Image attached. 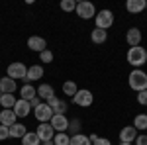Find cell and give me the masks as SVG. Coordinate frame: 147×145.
Returning <instances> with one entry per match:
<instances>
[{
	"instance_id": "38",
	"label": "cell",
	"mask_w": 147,
	"mask_h": 145,
	"mask_svg": "<svg viewBox=\"0 0 147 145\" xmlns=\"http://www.w3.org/2000/svg\"><path fill=\"white\" fill-rule=\"evenodd\" d=\"M120 145H131V143H120Z\"/></svg>"
},
{
	"instance_id": "2",
	"label": "cell",
	"mask_w": 147,
	"mask_h": 145,
	"mask_svg": "<svg viewBox=\"0 0 147 145\" xmlns=\"http://www.w3.org/2000/svg\"><path fill=\"white\" fill-rule=\"evenodd\" d=\"M127 63L134 65V67H143L147 63V51L145 47L137 45V47H129L127 51Z\"/></svg>"
},
{
	"instance_id": "35",
	"label": "cell",
	"mask_w": 147,
	"mask_h": 145,
	"mask_svg": "<svg viewBox=\"0 0 147 145\" xmlns=\"http://www.w3.org/2000/svg\"><path fill=\"white\" fill-rule=\"evenodd\" d=\"M136 145H147V135H137L136 137Z\"/></svg>"
},
{
	"instance_id": "37",
	"label": "cell",
	"mask_w": 147,
	"mask_h": 145,
	"mask_svg": "<svg viewBox=\"0 0 147 145\" xmlns=\"http://www.w3.org/2000/svg\"><path fill=\"white\" fill-rule=\"evenodd\" d=\"M41 145H55V143H53V139H49V141H41Z\"/></svg>"
},
{
	"instance_id": "32",
	"label": "cell",
	"mask_w": 147,
	"mask_h": 145,
	"mask_svg": "<svg viewBox=\"0 0 147 145\" xmlns=\"http://www.w3.org/2000/svg\"><path fill=\"white\" fill-rule=\"evenodd\" d=\"M8 137H10V127L0 123V141H4V139H8Z\"/></svg>"
},
{
	"instance_id": "23",
	"label": "cell",
	"mask_w": 147,
	"mask_h": 145,
	"mask_svg": "<svg viewBox=\"0 0 147 145\" xmlns=\"http://www.w3.org/2000/svg\"><path fill=\"white\" fill-rule=\"evenodd\" d=\"M14 104H16V96H14V94H2V96H0V106H2L4 110H12Z\"/></svg>"
},
{
	"instance_id": "31",
	"label": "cell",
	"mask_w": 147,
	"mask_h": 145,
	"mask_svg": "<svg viewBox=\"0 0 147 145\" xmlns=\"http://www.w3.org/2000/svg\"><path fill=\"white\" fill-rule=\"evenodd\" d=\"M39 59H41V63H51V61H53V53H51L49 49H45V51L39 53Z\"/></svg>"
},
{
	"instance_id": "16",
	"label": "cell",
	"mask_w": 147,
	"mask_h": 145,
	"mask_svg": "<svg viewBox=\"0 0 147 145\" xmlns=\"http://www.w3.org/2000/svg\"><path fill=\"white\" fill-rule=\"evenodd\" d=\"M0 92L2 94H14L16 92V80L10 77H0Z\"/></svg>"
},
{
	"instance_id": "26",
	"label": "cell",
	"mask_w": 147,
	"mask_h": 145,
	"mask_svg": "<svg viewBox=\"0 0 147 145\" xmlns=\"http://www.w3.org/2000/svg\"><path fill=\"white\" fill-rule=\"evenodd\" d=\"M77 84H75V82H73V80H67V82H63V94H67V96H71V98H73V96H75V94H77Z\"/></svg>"
},
{
	"instance_id": "7",
	"label": "cell",
	"mask_w": 147,
	"mask_h": 145,
	"mask_svg": "<svg viewBox=\"0 0 147 145\" xmlns=\"http://www.w3.org/2000/svg\"><path fill=\"white\" fill-rule=\"evenodd\" d=\"M34 116L39 123H47L51 118H53V110L47 106V102H41L37 108H34Z\"/></svg>"
},
{
	"instance_id": "15",
	"label": "cell",
	"mask_w": 147,
	"mask_h": 145,
	"mask_svg": "<svg viewBox=\"0 0 147 145\" xmlns=\"http://www.w3.org/2000/svg\"><path fill=\"white\" fill-rule=\"evenodd\" d=\"M136 137H137V129L134 125H125L120 132V143H131V141H136Z\"/></svg>"
},
{
	"instance_id": "22",
	"label": "cell",
	"mask_w": 147,
	"mask_h": 145,
	"mask_svg": "<svg viewBox=\"0 0 147 145\" xmlns=\"http://www.w3.org/2000/svg\"><path fill=\"white\" fill-rule=\"evenodd\" d=\"M90 39L94 43H104L106 39H108V32L106 30H98V28H94L90 34Z\"/></svg>"
},
{
	"instance_id": "18",
	"label": "cell",
	"mask_w": 147,
	"mask_h": 145,
	"mask_svg": "<svg viewBox=\"0 0 147 145\" xmlns=\"http://www.w3.org/2000/svg\"><path fill=\"white\" fill-rule=\"evenodd\" d=\"M37 96L41 98V100H49V98H53L55 96V90H53V86L51 84H39L37 86Z\"/></svg>"
},
{
	"instance_id": "40",
	"label": "cell",
	"mask_w": 147,
	"mask_h": 145,
	"mask_svg": "<svg viewBox=\"0 0 147 145\" xmlns=\"http://www.w3.org/2000/svg\"><path fill=\"white\" fill-rule=\"evenodd\" d=\"M0 96H2V92H0Z\"/></svg>"
},
{
	"instance_id": "13",
	"label": "cell",
	"mask_w": 147,
	"mask_h": 145,
	"mask_svg": "<svg viewBox=\"0 0 147 145\" xmlns=\"http://www.w3.org/2000/svg\"><path fill=\"white\" fill-rule=\"evenodd\" d=\"M47 106L53 110V114H65L67 112V102L65 100H61V98H57V96H53V98H49L47 100Z\"/></svg>"
},
{
	"instance_id": "4",
	"label": "cell",
	"mask_w": 147,
	"mask_h": 145,
	"mask_svg": "<svg viewBox=\"0 0 147 145\" xmlns=\"http://www.w3.org/2000/svg\"><path fill=\"white\" fill-rule=\"evenodd\" d=\"M75 12H77V16L82 18V20H90V18L96 16V8H94V4L88 2V0L79 2V4H77V8H75Z\"/></svg>"
},
{
	"instance_id": "12",
	"label": "cell",
	"mask_w": 147,
	"mask_h": 145,
	"mask_svg": "<svg viewBox=\"0 0 147 145\" xmlns=\"http://www.w3.org/2000/svg\"><path fill=\"white\" fill-rule=\"evenodd\" d=\"M125 41H127L129 47H137V45H141V30H137V28H129L127 34H125Z\"/></svg>"
},
{
	"instance_id": "27",
	"label": "cell",
	"mask_w": 147,
	"mask_h": 145,
	"mask_svg": "<svg viewBox=\"0 0 147 145\" xmlns=\"http://www.w3.org/2000/svg\"><path fill=\"white\" fill-rule=\"evenodd\" d=\"M134 127H136V129H147V114H139V116H136Z\"/></svg>"
},
{
	"instance_id": "10",
	"label": "cell",
	"mask_w": 147,
	"mask_h": 145,
	"mask_svg": "<svg viewBox=\"0 0 147 145\" xmlns=\"http://www.w3.org/2000/svg\"><path fill=\"white\" fill-rule=\"evenodd\" d=\"M43 77V67L41 65H32V67H28V73H26V84H32L34 80H39V78Z\"/></svg>"
},
{
	"instance_id": "33",
	"label": "cell",
	"mask_w": 147,
	"mask_h": 145,
	"mask_svg": "<svg viewBox=\"0 0 147 145\" xmlns=\"http://www.w3.org/2000/svg\"><path fill=\"white\" fill-rule=\"evenodd\" d=\"M137 102H139L141 106H147V90H141V92H137Z\"/></svg>"
},
{
	"instance_id": "14",
	"label": "cell",
	"mask_w": 147,
	"mask_h": 145,
	"mask_svg": "<svg viewBox=\"0 0 147 145\" xmlns=\"http://www.w3.org/2000/svg\"><path fill=\"white\" fill-rule=\"evenodd\" d=\"M28 47H30L32 51L41 53V51H45V49H47V43H45L43 37H39V35H32V37L28 39Z\"/></svg>"
},
{
	"instance_id": "1",
	"label": "cell",
	"mask_w": 147,
	"mask_h": 145,
	"mask_svg": "<svg viewBox=\"0 0 147 145\" xmlns=\"http://www.w3.org/2000/svg\"><path fill=\"white\" fill-rule=\"evenodd\" d=\"M129 88L136 90V92H141V90H147V73H143L141 69H134L129 73Z\"/></svg>"
},
{
	"instance_id": "6",
	"label": "cell",
	"mask_w": 147,
	"mask_h": 145,
	"mask_svg": "<svg viewBox=\"0 0 147 145\" xmlns=\"http://www.w3.org/2000/svg\"><path fill=\"white\" fill-rule=\"evenodd\" d=\"M73 102H75L77 106L88 108V106H92V102H94V94L86 88H80V90H77V94L73 96Z\"/></svg>"
},
{
	"instance_id": "21",
	"label": "cell",
	"mask_w": 147,
	"mask_h": 145,
	"mask_svg": "<svg viewBox=\"0 0 147 145\" xmlns=\"http://www.w3.org/2000/svg\"><path fill=\"white\" fill-rule=\"evenodd\" d=\"M28 134V127L24 125V123H14V125H10V137H14V139H22L24 135Z\"/></svg>"
},
{
	"instance_id": "25",
	"label": "cell",
	"mask_w": 147,
	"mask_h": 145,
	"mask_svg": "<svg viewBox=\"0 0 147 145\" xmlns=\"http://www.w3.org/2000/svg\"><path fill=\"white\" fill-rule=\"evenodd\" d=\"M69 145H92L88 135H82V134H77V135H71V141Z\"/></svg>"
},
{
	"instance_id": "5",
	"label": "cell",
	"mask_w": 147,
	"mask_h": 145,
	"mask_svg": "<svg viewBox=\"0 0 147 145\" xmlns=\"http://www.w3.org/2000/svg\"><path fill=\"white\" fill-rule=\"evenodd\" d=\"M6 77H10L12 80H26V73H28V67L24 65V63H10L8 69H6Z\"/></svg>"
},
{
	"instance_id": "9",
	"label": "cell",
	"mask_w": 147,
	"mask_h": 145,
	"mask_svg": "<svg viewBox=\"0 0 147 145\" xmlns=\"http://www.w3.org/2000/svg\"><path fill=\"white\" fill-rule=\"evenodd\" d=\"M35 134L39 137V141H49V139H53L55 137V129L51 127V123H39L37 125V129H35Z\"/></svg>"
},
{
	"instance_id": "11",
	"label": "cell",
	"mask_w": 147,
	"mask_h": 145,
	"mask_svg": "<svg viewBox=\"0 0 147 145\" xmlns=\"http://www.w3.org/2000/svg\"><path fill=\"white\" fill-rule=\"evenodd\" d=\"M14 114H16V118H26V116H30V110H32V106H30V102L26 100H16V104H14Z\"/></svg>"
},
{
	"instance_id": "30",
	"label": "cell",
	"mask_w": 147,
	"mask_h": 145,
	"mask_svg": "<svg viewBox=\"0 0 147 145\" xmlns=\"http://www.w3.org/2000/svg\"><path fill=\"white\" fill-rule=\"evenodd\" d=\"M67 132H71L73 135L80 134V122H79V120H69V129H67Z\"/></svg>"
},
{
	"instance_id": "39",
	"label": "cell",
	"mask_w": 147,
	"mask_h": 145,
	"mask_svg": "<svg viewBox=\"0 0 147 145\" xmlns=\"http://www.w3.org/2000/svg\"><path fill=\"white\" fill-rule=\"evenodd\" d=\"M145 8H147V0H145Z\"/></svg>"
},
{
	"instance_id": "29",
	"label": "cell",
	"mask_w": 147,
	"mask_h": 145,
	"mask_svg": "<svg viewBox=\"0 0 147 145\" xmlns=\"http://www.w3.org/2000/svg\"><path fill=\"white\" fill-rule=\"evenodd\" d=\"M75 8H77V2L75 0H63L61 2V10L63 12H75Z\"/></svg>"
},
{
	"instance_id": "20",
	"label": "cell",
	"mask_w": 147,
	"mask_h": 145,
	"mask_svg": "<svg viewBox=\"0 0 147 145\" xmlns=\"http://www.w3.org/2000/svg\"><path fill=\"white\" fill-rule=\"evenodd\" d=\"M0 123L2 125H14L16 123V114H14V110H2L0 112Z\"/></svg>"
},
{
	"instance_id": "17",
	"label": "cell",
	"mask_w": 147,
	"mask_h": 145,
	"mask_svg": "<svg viewBox=\"0 0 147 145\" xmlns=\"http://www.w3.org/2000/svg\"><path fill=\"white\" fill-rule=\"evenodd\" d=\"M125 10L129 14H141L145 10V0H127L125 2Z\"/></svg>"
},
{
	"instance_id": "24",
	"label": "cell",
	"mask_w": 147,
	"mask_h": 145,
	"mask_svg": "<svg viewBox=\"0 0 147 145\" xmlns=\"http://www.w3.org/2000/svg\"><path fill=\"white\" fill-rule=\"evenodd\" d=\"M22 145H41V141H39V137H37L35 132H28L22 137Z\"/></svg>"
},
{
	"instance_id": "19",
	"label": "cell",
	"mask_w": 147,
	"mask_h": 145,
	"mask_svg": "<svg viewBox=\"0 0 147 145\" xmlns=\"http://www.w3.org/2000/svg\"><path fill=\"white\" fill-rule=\"evenodd\" d=\"M20 94H22V100L32 102L35 96H37V88H34L32 84H24L22 88H20Z\"/></svg>"
},
{
	"instance_id": "34",
	"label": "cell",
	"mask_w": 147,
	"mask_h": 145,
	"mask_svg": "<svg viewBox=\"0 0 147 145\" xmlns=\"http://www.w3.org/2000/svg\"><path fill=\"white\" fill-rule=\"evenodd\" d=\"M92 145H112V141H110V139H106V137H98Z\"/></svg>"
},
{
	"instance_id": "28",
	"label": "cell",
	"mask_w": 147,
	"mask_h": 145,
	"mask_svg": "<svg viewBox=\"0 0 147 145\" xmlns=\"http://www.w3.org/2000/svg\"><path fill=\"white\" fill-rule=\"evenodd\" d=\"M69 141H71V137L67 135V132L65 134H55V137H53L55 145H69Z\"/></svg>"
},
{
	"instance_id": "8",
	"label": "cell",
	"mask_w": 147,
	"mask_h": 145,
	"mask_svg": "<svg viewBox=\"0 0 147 145\" xmlns=\"http://www.w3.org/2000/svg\"><path fill=\"white\" fill-rule=\"evenodd\" d=\"M51 127L55 129L57 134H65L69 129V120L65 118V114H53V118L49 120Z\"/></svg>"
},
{
	"instance_id": "36",
	"label": "cell",
	"mask_w": 147,
	"mask_h": 145,
	"mask_svg": "<svg viewBox=\"0 0 147 145\" xmlns=\"http://www.w3.org/2000/svg\"><path fill=\"white\" fill-rule=\"evenodd\" d=\"M39 104H41V98H39V96H35L34 100L30 102V106H32V108H37V106H39Z\"/></svg>"
},
{
	"instance_id": "3",
	"label": "cell",
	"mask_w": 147,
	"mask_h": 145,
	"mask_svg": "<svg viewBox=\"0 0 147 145\" xmlns=\"http://www.w3.org/2000/svg\"><path fill=\"white\" fill-rule=\"evenodd\" d=\"M94 22H96V28H98V30H108V28H112V24H114L112 10H100V12H96Z\"/></svg>"
}]
</instances>
